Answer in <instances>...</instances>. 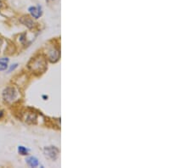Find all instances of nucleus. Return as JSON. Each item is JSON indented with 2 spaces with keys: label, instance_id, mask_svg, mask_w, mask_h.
<instances>
[{
  "label": "nucleus",
  "instance_id": "nucleus-1",
  "mask_svg": "<svg viewBox=\"0 0 191 168\" xmlns=\"http://www.w3.org/2000/svg\"><path fill=\"white\" fill-rule=\"evenodd\" d=\"M17 97V91L12 87H8L3 91V98L6 102H12Z\"/></svg>",
  "mask_w": 191,
  "mask_h": 168
},
{
  "label": "nucleus",
  "instance_id": "nucleus-2",
  "mask_svg": "<svg viewBox=\"0 0 191 168\" xmlns=\"http://www.w3.org/2000/svg\"><path fill=\"white\" fill-rule=\"evenodd\" d=\"M44 153L47 158L52 160H55L59 155V150L54 146H48L44 149Z\"/></svg>",
  "mask_w": 191,
  "mask_h": 168
},
{
  "label": "nucleus",
  "instance_id": "nucleus-3",
  "mask_svg": "<svg viewBox=\"0 0 191 168\" xmlns=\"http://www.w3.org/2000/svg\"><path fill=\"white\" fill-rule=\"evenodd\" d=\"M30 15L34 19H38L43 15V8L40 4H38L37 6H30L28 8Z\"/></svg>",
  "mask_w": 191,
  "mask_h": 168
},
{
  "label": "nucleus",
  "instance_id": "nucleus-4",
  "mask_svg": "<svg viewBox=\"0 0 191 168\" xmlns=\"http://www.w3.org/2000/svg\"><path fill=\"white\" fill-rule=\"evenodd\" d=\"M40 60H41V59H35L34 61H33V64H32V65H29V67L32 69V70H34V71H41L42 68L44 67L45 68L46 67V64H45V61L44 60H42L41 62H40Z\"/></svg>",
  "mask_w": 191,
  "mask_h": 168
},
{
  "label": "nucleus",
  "instance_id": "nucleus-5",
  "mask_svg": "<svg viewBox=\"0 0 191 168\" xmlns=\"http://www.w3.org/2000/svg\"><path fill=\"white\" fill-rule=\"evenodd\" d=\"M20 22H21L22 25H24V26H26L27 28H29V29L33 28L34 25H35V23H34V21H33V19L31 17H29V16H27V15H24V16H22V17L20 19Z\"/></svg>",
  "mask_w": 191,
  "mask_h": 168
},
{
  "label": "nucleus",
  "instance_id": "nucleus-6",
  "mask_svg": "<svg viewBox=\"0 0 191 168\" xmlns=\"http://www.w3.org/2000/svg\"><path fill=\"white\" fill-rule=\"evenodd\" d=\"M59 59V52L57 49H51L49 53V59L52 63H55Z\"/></svg>",
  "mask_w": 191,
  "mask_h": 168
},
{
  "label": "nucleus",
  "instance_id": "nucleus-7",
  "mask_svg": "<svg viewBox=\"0 0 191 168\" xmlns=\"http://www.w3.org/2000/svg\"><path fill=\"white\" fill-rule=\"evenodd\" d=\"M26 161H27V165L31 166V167H37L39 165V161H38V158H36L35 156L27 157Z\"/></svg>",
  "mask_w": 191,
  "mask_h": 168
},
{
  "label": "nucleus",
  "instance_id": "nucleus-8",
  "mask_svg": "<svg viewBox=\"0 0 191 168\" xmlns=\"http://www.w3.org/2000/svg\"><path fill=\"white\" fill-rule=\"evenodd\" d=\"M9 59L8 58H1L0 59V71H5L8 68Z\"/></svg>",
  "mask_w": 191,
  "mask_h": 168
},
{
  "label": "nucleus",
  "instance_id": "nucleus-9",
  "mask_svg": "<svg viewBox=\"0 0 191 168\" xmlns=\"http://www.w3.org/2000/svg\"><path fill=\"white\" fill-rule=\"evenodd\" d=\"M18 152H19V154L21 155H27L29 154L30 150L29 149H27V147H25V146L20 145V146H18Z\"/></svg>",
  "mask_w": 191,
  "mask_h": 168
},
{
  "label": "nucleus",
  "instance_id": "nucleus-10",
  "mask_svg": "<svg viewBox=\"0 0 191 168\" xmlns=\"http://www.w3.org/2000/svg\"><path fill=\"white\" fill-rule=\"evenodd\" d=\"M26 121H27V122H29V123H35V121H37V115H36L35 114L32 113V114H30V115L27 116Z\"/></svg>",
  "mask_w": 191,
  "mask_h": 168
},
{
  "label": "nucleus",
  "instance_id": "nucleus-11",
  "mask_svg": "<svg viewBox=\"0 0 191 168\" xmlns=\"http://www.w3.org/2000/svg\"><path fill=\"white\" fill-rule=\"evenodd\" d=\"M17 66H18V64H17V63H15V64H14V65H12L11 66H10V67H9V72H11L12 71H15V69H16V68H17Z\"/></svg>",
  "mask_w": 191,
  "mask_h": 168
},
{
  "label": "nucleus",
  "instance_id": "nucleus-12",
  "mask_svg": "<svg viewBox=\"0 0 191 168\" xmlns=\"http://www.w3.org/2000/svg\"><path fill=\"white\" fill-rule=\"evenodd\" d=\"M3 111H2V110H0V119H1V118H2V116H3Z\"/></svg>",
  "mask_w": 191,
  "mask_h": 168
},
{
  "label": "nucleus",
  "instance_id": "nucleus-13",
  "mask_svg": "<svg viewBox=\"0 0 191 168\" xmlns=\"http://www.w3.org/2000/svg\"><path fill=\"white\" fill-rule=\"evenodd\" d=\"M2 7H3V2H2V1L0 0V9H2Z\"/></svg>",
  "mask_w": 191,
  "mask_h": 168
},
{
  "label": "nucleus",
  "instance_id": "nucleus-14",
  "mask_svg": "<svg viewBox=\"0 0 191 168\" xmlns=\"http://www.w3.org/2000/svg\"><path fill=\"white\" fill-rule=\"evenodd\" d=\"M2 44H3V39L0 38V48H1V46H2Z\"/></svg>",
  "mask_w": 191,
  "mask_h": 168
},
{
  "label": "nucleus",
  "instance_id": "nucleus-15",
  "mask_svg": "<svg viewBox=\"0 0 191 168\" xmlns=\"http://www.w3.org/2000/svg\"><path fill=\"white\" fill-rule=\"evenodd\" d=\"M43 98L44 99V100H46V99H48V96H46V95H44V96H43Z\"/></svg>",
  "mask_w": 191,
  "mask_h": 168
},
{
  "label": "nucleus",
  "instance_id": "nucleus-16",
  "mask_svg": "<svg viewBox=\"0 0 191 168\" xmlns=\"http://www.w3.org/2000/svg\"><path fill=\"white\" fill-rule=\"evenodd\" d=\"M50 1H55V0H46V2H50Z\"/></svg>",
  "mask_w": 191,
  "mask_h": 168
}]
</instances>
